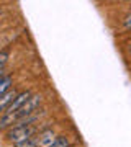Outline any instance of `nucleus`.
Masks as SVG:
<instances>
[{
  "mask_svg": "<svg viewBox=\"0 0 131 147\" xmlns=\"http://www.w3.org/2000/svg\"><path fill=\"white\" fill-rule=\"evenodd\" d=\"M49 147H71V141L67 136H56L54 142Z\"/></svg>",
  "mask_w": 131,
  "mask_h": 147,
  "instance_id": "nucleus-7",
  "label": "nucleus"
},
{
  "mask_svg": "<svg viewBox=\"0 0 131 147\" xmlns=\"http://www.w3.org/2000/svg\"><path fill=\"white\" fill-rule=\"evenodd\" d=\"M41 101H43V96L39 93L36 95H31V98L26 101L25 105H23V108H21L20 111H16L15 116H16V123L20 119H23V118H26V116H30L33 115V113H36L38 111V106L41 105Z\"/></svg>",
  "mask_w": 131,
  "mask_h": 147,
  "instance_id": "nucleus-2",
  "label": "nucleus"
},
{
  "mask_svg": "<svg viewBox=\"0 0 131 147\" xmlns=\"http://www.w3.org/2000/svg\"><path fill=\"white\" fill-rule=\"evenodd\" d=\"M39 146V141L38 137H31L28 141H23V142H18V144H13L12 147H38Z\"/></svg>",
  "mask_w": 131,
  "mask_h": 147,
  "instance_id": "nucleus-8",
  "label": "nucleus"
},
{
  "mask_svg": "<svg viewBox=\"0 0 131 147\" xmlns=\"http://www.w3.org/2000/svg\"><path fill=\"white\" fill-rule=\"evenodd\" d=\"M12 84H13V79H12L10 75H7V77H3V79L0 80V98L10 92Z\"/></svg>",
  "mask_w": 131,
  "mask_h": 147,
  "instance_id": "nucleus-6",
  "label": "nucleus"
},
{
  "mask_svg": "<svg viewBox=\"0 0 131 147\" xmlns=\"http://www.w3.org/2000/svg\"><path fill=\"white\" fill-rule=\"evenodd\" d=\"M36 132H38L36 126H13L10 131L7 132V141L18 144V142L28 141V139L35 137Z\"/></svg>",
  "mask_w": 131,
  "mask_h": 147,
  "instance_id": "nucleus-1",
  "label": "nucleus"
},
{
  "mask_svg": "<svg viewBox=\"0 0 131 147\" xmlns=\"http://www.w3.org/2000/svg\"><path fill=\"white\" fill-rule=\"evenodd\" d=\"M16 95H18V92L13 88V90H10L7 95H3V96L0 98V113H2V115H3L7 110H8V106H10L12 101L16 98Z\"/></svg>",
  "mask_w": 131,
  "mask_h": 147,
  "instance_id": "nucleus-4",
  "label": "nucleus"
},
{
  "mask_svg": "<svg viewBox=\"0 0 131 147\" xmlns=\"http://www.w3.org/2000/svg\"><path fill=\"white\" fill-rule=\"evenodd\" d=\"M7 61H8V53H7V51H2V53H0V70L5 69Z\"/></svg>",
  "mask_w": 131,
  "mask_h": 147,
  "instance_id": "nucleus-9",
  "label": "nucleus"
},
{
  "mask_svg": "<svg viewBox=\"0 0 131 147\" xmlns=\"http://www.w3.org/2000/svg\"><path fill=\"white\" fill-rule=\"evenodd\" d=\"M56 136H54V132L52 129H46V131H41L39 132V137H38V141H39V146L41 147H49L54 142Z\"/></svg>",
  "mask_w": 131,
  "mask_h": 147,
  "instance_id": "nucleus-5",
  "label": "nucleus"
},
{
  "mask_svg": "<svg viewBox=\"0 0 131 147\" xmlns=\"http://www.w3.org/2000/svg\"><path fill=\"white\" fill-rule=\"evenodd\" d=\"M128 51H130V54H131V42H130V46H128Z\"/></svg>",
  "mask_w": 131,
  "mask_h": 147,
  "instance_id": "nucleus-11",
  "label": "nucleus"
},
{
  "mask_svg": "<svg viewBox=\"0 0 131 147\" xmlns=\"http://www.w3.org/2000/svg\"><path fill=\"white\" fill-rule=\"evenodd\" d=\"M123 26H125V28H131V13L126 16L125 20H123Z\"/></svg>",
  "mask_w": 131,
  "mask_h": 147,
  "instance_id": "nucleus-10",
  "label": "nucleus"
},
{
  "mask_svg": "<svg viewBox=\"0 0 131 147\" xmlns=\"http://www.w3.org/2000/svg\"><path fill=\"white\" fill-rule=\"evenodd\" d=\"M30 98H31V92H28V90L20 92V93L16 95L15 100L12 101V105L8 106V110H7L5 113H16V111H20L21 108H23V105H25Z\"/></svg>",
  "mask_w": 131,
  "mask_h": 147,
  "instance_id": "nucleus-3",
  "label": "nucleus"
}]
</instances>
